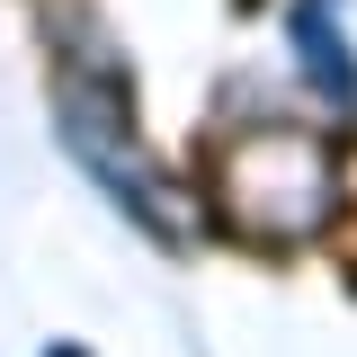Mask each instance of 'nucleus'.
<instances>
[{"label": "nucleus", "instance_id": "f257e3e1", "mask_svg": "<svg viewBox=\"0 0 357 357\" xmlns=\"http://www.w3.org/2000/svg\"><path fill=\"white\" fill-rule=\"evenodd\" d=\"M223 206L259 241H304L331 215V152L304 143V134H250L223 161Z\"/></svg>", "mask_w": 357, "mask_h": 357}]
</instances>
